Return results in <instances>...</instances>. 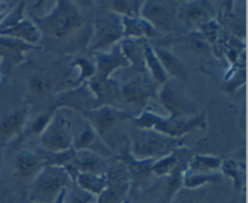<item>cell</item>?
<instances>
[{"label":"cell","instance_id":"5b68a950","mask_svg":"<svg viewBox=\"0 0 248 203\" xmlns=\"http://www.w3.org/2000/svg\"><path fill=\"white\" fill-rule=\"evenodd\" d=\"M78 23V18L76 14L70 12H65L58 18L55 31L57 35L62 36L66 34L71 28H73Z\"/></svg>","mask_w":248,"mask_h":203},{"label":"cell","instance_id":"9c48e42d","mask_svg":"<svg viewBox=\"0 0 248 203\" xmlns=\"http://www.w3.org/2000/svg\"><path fill=\"white\" fill-rule=\"evenodd\" d=\"M80 183L82 184L83 187H86L87 188L93 189L95 191H98L103 185L102 181H100L94 177L87 176V175H83L80 177Z\"/></svg>","mask_w":248,"mask_h":203},{"label":"cell","instance_id":"9a60e30c","mask_svg":"<svg viewBox=\"0 0 248 203\" xmlns=\"http://www.w3.org/2000/svg\"><path fill=\"white\" fill-rule=\"evenodd\" d=\"M115 64H117V61H115V59H103L101 62V68L104 72H108L115 66Z\"/></svg>","mask_w":248,"mask_h":203},{"label":"cell","instance_id":"2e32d148","mask_svg":"<svg viewBox=\"0 0 248 203\" xmlns=\"http://www.w3.org/2000/svg\"><path fill=\"white\" fill-rule=\"evenodd\" d=\"M91 138H92V136H91V133H90L89 131L84 132V133L81 135L80 139H79V145H80V146H83V145L87 144V143L91 140Z\"/></svg>","mask_w":248,"mask_h":203},{"label":"cell","instance_id":"5bb4252c","mask_svg":"<svg viewBox=\"0 0 248 203\" xmlns=\"http://www.w3.org/2000/svg\"><path fill=\"white\" fill-rule=\"evenodd\" d=\"M149 61H150V64H151V67L154 71V73H156V76L160 79V80H163L164 79V74L162 72V70L161 68L159 67L158 63L156 62V60L153 58V56L151 55V53H149Z\"/></svg>","mask_w":248,"mask_h":203},{"label":"cell","instance_id":"6da1fadb","mask_svg":"<svg viewBox=\"0 0 248 203\" xmlns=\"http://www.w3.org/2000/svg\"><path fill=\"white\" fill-rule=\"evenodd\" d=\"M66 182V177L63 172L58 170H49L44 174L36 183L34 194L42 201L51 200L56 192Z\"/></svg>","mask_w":248,"mask_h":203},{"label":"cell","instance_id":"277c9868","mask_svg":"<svg viewBox=\"0 0 248 203\" xmlns=\"http://www.w3.org/2000/svg\"><path fill=\"white\" fill-rule=\"evenodd\" d=\"M167 143L157 138H147L136 143V152L140 156L157 155L164 151Z\"/></svg>","mask_w":248,"mask_h":203},{"label":"cell","instance_id":"4fadbf2b","mask_svg":"<svg viewBox=\"0 0 248 203\" xmlns=\"http://www.w3.org/2000/svg\"><path fill=\"white\" fill-rule=\"evenodd\" d=\"M174 162V159L173 158H170V159H167V160H164L163 161H161L160 163L157 164V166L154 168L158 173H164L166 172L169 167L173 164Z\"/></svg>","mask_w":248,"mask_h":203},{"label":"cell","instance_id":"3957f363","mask_svg":"<svg viewBox=\"0 0 248 203\" xmlns=\"http://www.w3.org/2000/svg\"><path fill=\"white\" fill-rule=\"evenodd\" d=\"M45 144L52 150L66 149L70 144V137L60 128L52 129L45 137Z\"/></svg>","mask_w":248,"mask_h":203},{"label":"cell","instance_id":"7c38bea8","mask_svg":"<svg viewBox=\"0 0 248 203\" xmlns=\"http://www.w3.org/2000/svg\"><path fill=\"white\" fill-rule=\"evenodd\" d=\"M31 86H32L33 90L39 94L46 92L47 89V84L41 79H34L31 83Z\"/></svg>","mask_w":248,"mask_h":203},{"label":"cell","instance_id":"ba28073f","mask_svg":"<svg viewBox=\"0 0 248 203\" xmlns=\"http://www.w3.org/2000/svg\"><path fill=\"white\" fill-rule=\"evenodd\" d=\"M147 15L159 24L165 25L168 22V14L166 11L159 6H152L147 10Z\"/></svg>","mask_w":248,"mask_h":203},{"label":"cell","instance_id":"52a82bcc","mask_svg":"<svg viewBox=\"0 0 248 203\" xmlns=\"http://www.w3.org/2000/svg\"><path fill=\"white\" fill-rule=\"evenodd\" d=\"M147 95V89L141 84H131L125 89V96L130 102H140Z\"/></svg>","mask_w":248,"mask_h":203},{"label":"cell","instance_id":"8fae6325","mask_svg":"<svg viewBox=\"0 0 248 203\" xmlns=\"http://www.w3.org/2000/svg\"><path fill=\"white\" fill-rule=\"evenodd\" d=\"M204 14L202 10L200 9H197V8H194V9H189L185 12V19L187 20H190V21H197V20H200L203 17Z\"/></svg>","mask_w":248,"mask_h":203},{"label":"cell","instance_id":"7a4b0ae2","mask_svg":"<svg viewBox=\"0 0 248 203\" xmlns=\"http://www.w3.org/2000/svg\"><path fill=\"white\" fill-rule=\"evenodd\" d=\"M38 167L39 161L35 157L29 154H23L16 160L15 172L20 178H28L38 169Z\"/></svg>","mask_w":248,"mask_h":203},{"label":"cell","instance_id":"8992f818","mask_svg":"<svg viewBox=\"0 0 248 203\" xmlns=\"http://www.w3.org/2000/svg\"><path fill=\"white\" fill-rule=\"evenodd\" d=\"M22 116L20 113H16L4 119L0 124V132L3 134L13 133L20 126Z\"/></svg>","mask_w":248,"mask_h":203},{"label":"cell","instance_id":"30bf717a","mask_svg":"<svg viewBox=\"0 0 248 203\" xmlns=\"http://www.w3.org/2000/svg\"><path fill=\"white\" fill-rule=\"evenodd\" d=\"M114 121V117L112 116V114L108 111V110H104L100 113L99 117H98V124L100 126L101 129H107L108 128Z\"/></svg>","mask_w":248,"mask_h":203}]
</instances>
